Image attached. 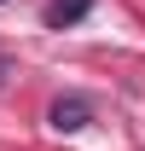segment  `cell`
<instances>
[{
	"label": "cell",
	"mask_w": 145,
	"mask_h": 151,
	"mask_svg": "<svg viewBox=\"0 0 145 151\" xmlns=\"http://www.w3.org/2000/svg\"><path fill=\"white\" fill-rule=\"evenodd\" d=\"M87 116H93V99L70 93V99H58V105H52V116H47V122H52L58 134H75V128H87Z\"/></svg>",
	"instance_id": "cell-1"
},
{
	"label": "cell",
	"mask_w": 145,
	"mask_h": 151,
	"mask_svg": "<svg viewBox=\"0 0 145 151\" xmlns=\"http://www.w3.org/2000/svg\"><path fill=\"white\" fill-rule=\"evenodd\" d=\"M87 6H93V0H52V6H47V29H70V23H81Z\"/></svg>",
	"instance_id": "cell-2"
}]
</instances>
